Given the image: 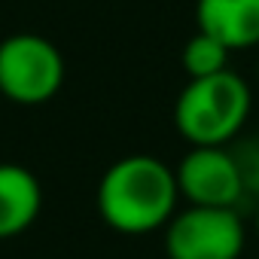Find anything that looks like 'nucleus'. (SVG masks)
<instances>
[{"label":"nucleus","instance_id":"7ed1b4c3","mask_svg":"<svg viewBox=\"0 0 259 259\" xmlns=\"http://www.w3.org/2000/svg\"><path fill=\"white\" fill-rule=\"evenodd\" d=\"M64 58L40 34H13L0 43V95L22 107H40L58 95Z\"/></svg>","mask_w":259,"mask_h":259},{"label":"nucleus","instance_id":"20e7f679","mask_svg":"<svg viewBox=\"0 0 259 259\" xmlns=\"http://www.w3.org/2000/svg\"><path fill=\"white\" fill-rule=\"evenodd\" d=\"M241 250L244 223L235 207L189 204L165 226L168 259H238Z\"/></svg>","mask_w":259,"mask_h":259},{"label":"nucleus","instance_id":"1a4fd4ad","mask_svg":"<svg viewBox=\"0 0 259 259\" xmlns=\"http://www.w3.org/2000/svg\"><path fill=\"white\" fill-rule=\"evenodd\" d=\"M256 235H259V207H256Z\"/></svg>","mask_w":259,"mask_h":259},{"label":"nucleus","instance_id":"423d86ee","mask_svg":"<svg viewBox=\"0 0 259 259\" xmlns=\"http://www.w3.org/2000/svg\"><path fill=\"white\" fill-rule=\"evenodd\" d=\"M195 25L229 52L259 46V0H198Z\"/></svg>","mask_w":259,"mask_h":259},{"label":"nucleus","instance_id":"f257e3e1","mask_svg":"<svg viewBox=\"0 0 259 259\" xmlns=\"http://www.w3.org/2000/svg\"><path fill=\"white\" fill-rule=\"evenodd\" d=\"M98 213L122 235L165 229L177 213L180 189L174 168L156 156H125L113 162L98 183Z\"/></svg>","mask_w":259,"mask_h":259},{"label":"nucleus","instance_id":"39448f33","mask_svg":"<svg viewBox=\"0 0 259 259\" xmlns=\"http://www.w3.org/2000/svg\"><path fill=\"white\" fill-rule=\"evenodd\" d=\"M180 198L198 207H235L244 174L223 147H192L174 168Z\"/></svg>","mask_w":259,"mask_h":259},{"label":"nucleus","instance_id":"6e6552de","mask_svg":"<svg viewBox=\"0 0 259 259\" xmlns=\"http://www.w3.org/2000/svg\"><path fill=\"white\" fill-rule=\"evenodd\" d=\"M229 67V49L204 34V31H195L186 46H183V70L189 79H201V76H210V73H220Z\"/></svg>","mask_w":259,"mask_h":259},{"label":"nucleus","instance_id":"f03ea898","mask_svg":"<svg viewBox=\"0 0 259 259\" xmlns=\"http://www.w3.org/2000/svg\"><path fill=\"white\" fill-rule=\"evenodd\" d=\"M250 85L229 67L189 79L174 104V125L192 147H223L250 116Z\"/></svg>","mask_w":259,"mask_h":259},{"label":"nucleus","instance_id":"0eeeda50","mask_svg":"<svg viewBox=\"0 0 259 259\" xmlns=\"http://www.w3.org/2000/svg\"><path fill=\"white\" fill-rule=\"evenodd\" d=\"M43 207V189L31 168L0 162V241L34 226Z\"/></svg>","mask_w":259,"mask_h":259}]
</instances>
